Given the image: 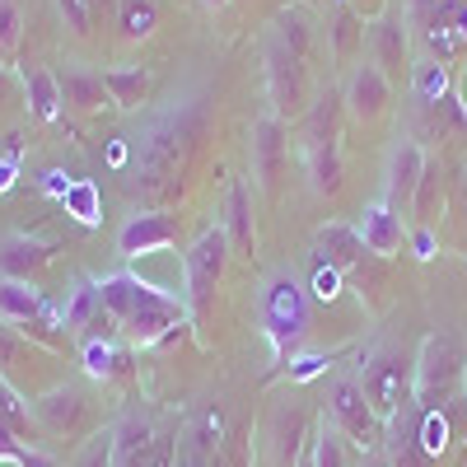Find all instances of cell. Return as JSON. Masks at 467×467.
Masks as SVG:
<instances>
[{"label":"cell","instance_id":"1","mask_svg":"<svg viewBox=\"0 0 467 467\" xmlns=\"http://www.w3.org/2000/svg\"><path fill=\"white\" fill-rule=\"evenodd\" d=\"M215 99L206 85H178L160 99V108L145 112V122L127 131V178L122 187L145 202H173L182 192V178L197 160V150L211 131Z\"/></svg>","mask_w":467,"mask_h":467},{"label":"cell","instance_id":"2","mask_svg":"<svg viewBox=\"0 0 467 467\" xmlns=\"http://www.w3.org/2000/svg\"><path fill=\"white\" fill-rule=\"evenodd\" d=\"M99 295H103L108 318L117 323V337L131 341V346H160L182 323H192L182 295L173 299L169 290L140 281L136 271H112V276H103L99 281Z\"/></svg>","mask_w":467,"mask_h":467},{"label":"cell","instance_id":"3","mask_svg":"<svg viewBox=\"0 0 467 467\" xmlns=\"http://www.w3.org/2000/svg\"><path fill=\"white\" fill-rule=\"evenodd\" d=\"M341 117H346V103H341V89L332 85L299 117V150L308 164V187L318 197H332L341 187Z\"/></svg>","mask_w":467,"mask_h":467},{"label":"cell","instance_id":"4","mask_svg":"<svg viewBox=\"0 0 467 467\" xmlns=\"http://www.w3.org/2000/svg\"><path fill=\"white\" fill-rule=\"evenodd\" d=\"M314 57L295 52L276 28H262V75H266V99L281 122H299L314 103Z\"/></svg>","mask_w":467,"mask_h":467},{"label":"cell","instance_id":"5","mask_svg":"<svg viewBox=\"0 0 467 467\" xmlns=\"http://www.w3.org/2000/svg\"><path fill=\"white\" fill-rule=\"evenodd\" d=\"M257 323H262V337L271 341L276 369H285V360H295V350L308 332V290L295 281V271L266 276L257 295Z\"/></svg>","mask_w":467,"mask_h":467},{"label":"cell","instance_id":"6","mask_svg":"<svg viewBox=\"0 0 467 467\" xmlns=\"http://www.w3.org/2000/svg\"><path fill=\"white\" fill-rule=\"evenodd\" d=\"M356 379L365 388V402L374 407V416L388 425L402 407L416 402V356H407L402 346H388V341H374L360 365H356Z\"/></svg>","mask_w":467,"mask_h":467},{"label":"cell","instance_id":"7","mask_svg":"<svg viewBox=\"0 0 467 467\" xmlns=\"http://www.w3.org/2000/svg\"><path fill=\"white\" fill-rule=\"evenodd\" d=\"M229 253H234L229 234L220 224H206L182 253V304H187V318L197 327L211 318V304H215V290L224 281Z\"/></svg>","mask_w":467,"mask_h":467},{"label":"cell","instance_id":"8","mask_svg":"<svg viewBox=\"0 0 467 467\" xmlns=\"http://www.w3.org/2000/svg\"><path fill=\"white\" fill-rule=\"evenodd\" d=\"M462 346L449 332H431L416 350V407L420 411H444L453 407L458 388H462Z\"/></svg>","mask_w":467,"mask_h":467},{"label":"cell","instance_id":"9","mask_svg":"<svg viewBox=\"0 0 467 467\" xmlns=\"http://www.w3.org/2000/svg\"><path fill=\"white\" fill-rule=\"evenodd\" d=\"M323 416H327V420H332L337 431H341L350 444H356L365 458H369V453H383V420H379V416H374V407L365 402V388H360L356 369L341 374V379L332 383Z\"/></svg>","mask_w":467,"mask_h":467},{"label":"cell","instance_id":"10","mask_svg":"<svg viewBox=\"0 0 467 467\" xmlns=\"http://www.w3.org/2000/svg\"><path fill=\"white\" fill-rule=\"evenodd\" d=\"M89 420H94V398L85 383H57L43 398H33V425L43 440H80Z\"/></svg>","mask_w":467,"mask_h":467},{"label":"cell","instance_id":"11","mask_svg":"<svg viewBox=\"0 0 467 467\" xmlns=\"http://www.w3.org/2000/svg\"><path fill=\"white\" fill-rule=\"evenodd\" d=\"M425 164H431L425 145H420L411 131H402V136L393 140V150H388V164H383V202L393 206V211L411 215L416 187H420V178H425Z\"/></svg>","mask_w":467,"mask_h":467},{"label":"cell","instance_id":"12","mask_svg":"<svg viewBox=\"0 0 467 467\" xmlns=\"http://www.w3.org/2000/svg\"><path fill=\"white\" fill-rule=\"evenodd\" d=\"M285 164H290V122H281L276 112H262L253 122V178L266 197L281 192Z\"/></svg>","mask_w":467,"mask_h":467},{"label":"cell","instance_id":"13","mask_svg":"<svg viewBox=\"0 0 467 467\" xmlns=\"http://www.w3.org/2000/svg\"><path fill=\"white\" fill-rule=\"evenodd\" d=\"M407 43H411V24H407V15L388 5V10L374 15L369 28H365V61H374V66L388 75V80H402V70H411V61H407Z\"/></svg>","mask_w":467,"mask_h":467},{"label":"cell","instance_id":"14","mask_svg":"<svg viewBox=\"0 0 467 467\" xmlns=\"http://www.w3.org/2000/svg\"><path fill=\"white\" fill-rule=\"evenodd\" d=\"M341 103H346V117L356 122H379L393 108V80L374 66V61H356L346 70V85H341Z\"/></svg>","mask_w":467,"mask_h":467},{"label":"cell","instance_id":"15","mask_svg":"<svg viewBox=\"0 0 467 467\" xmlns=\"http://www.w3.org/2000/svg\"><path fill=\"white\" fill-rule=\"evenodd\" d=\"M182 234V215H169V211H136L122 229H117V257H150V253H164L178 244Z\"/></svg>","mask_w":467,"mask_h":467},{"label":"cell","instance_id":"16","mask_svg":"<svg viewBox=\"0 0 467 467\" xmlns=\"http://www.w3.org/2000/svg\"><path fill=\"white\" fill-rule=\"evenodd\" d=\"M314 253H318V266H332L341 281L369 257V248H365V239H360V229L346 224V220H327V224L314 229Z\"/></svg>","mask_w":467,"mask_h":467},{"label":"cell","instance_id":"17","mask_svg":"<svg viewBox=\"0 0 467 467\" xmlns=\"http://www.w3.org/2000/svg\"><path fill=\"white\" fill-rule=\"evenodd\" d=\"M356 229H360V239H365V248L374 253V257H393L402 244H407V220H402V211H393L383 197L379 202H369L365 211H360V220H356Z\"/></svg>","mask_w":467,"mask_h":467},{"label":"cell","instance_id":"18","mask_svg":"<svg viewBox=\"0 0 467 467\" xmlns=\"http://www.w3.org/2000/svg\"><path fill=\"white\" fill-rule=\"evenodd\" d=\"M80 360H85V374L94 383H117V379H131L136 374V346L131 341H108V337H94V341H80Z\"/></svg>","mask_w":467,"mask_h":467},{"label":"cell","instance_id":"19","mask_svg":"<svg viewBox=\"0 0 467 467\" xmlns=\"http://www.w3.org/2000/svg\"><path fill=\"white\" fill-rule=\"evenodd\" d=\"M57 80H61V108L75 112V117H89V112H103L108 99V85H103V70H89V66H66L57 70Z\"/></svg>","mask_w":467,"mask_h":467},{"label":"cell","instance_id":"20","mask_svg":"<svg viewBox=\"0 0 467 467\" xmlns=\"http://www.w3.org/2000/svg\"><path fill=\"white\" fill-rule=\"evenodd\" d=\"M365 28H369V19L360 10H350L346 0H337L327 10V43H332L337 66H356L365 57Z\"/></svg>","mask_w":467,"mask_h":467},{"label":"cell","instance_id":"21","mask_svg":"<svg viewBox=\"0 0 467 467\" xmlns=\"http://www.w3.org/2000/svg\"><path fill=\"white\" fill-rule=\"evenodd\" d=\"M304 453H308V467H360L365 462V453L350 444L327 416L314 420V435H308V449Z\"/></svg>","mask_w":467,"mask_h":467},{"label":"cell","instance_id":"22","mask_svg":"<svg viewBox=\"0 0 467 467\" xmlns=\"http://www.w3.org/2000/svg\"><path fill=\"white\" fill-rule=\"evenodd\" d=\"M314 435L308 431V416L299 411V407H281L276 416H271V462L276 467H295L299 458H304V440Z\"/></svg>","mask_w":467,"mask_h":467},{"label":"cell","instance_id":"23","mask_svg":"<svg viewBox=\"0 0 467 467\" xmlns=\"http://www.w3.org/2000/svg\"><path fill=\"white\" fill-rule=\"evenodd\" d=\"M103 85H108L112 108H122V112H140V108L150 103L154 75H150V66H108V70H103Z\"/></svg>","mask_w":467,"mask_h":467},{"label":"cell","instance_id":"24","mask_svg":"<svg viewBox=\"0 0 467 467\" xmlns=\"http://www.w3.org/2000/svg\"><path fill=\"white\" fill-rule=\"evenodd\" d=\"M19 85H24V103H28V112L37 117V122H57V117L66 112L61 108V80H57V70L24 66L19 70Z\"/></svg>","mask_w":467,"mask_h":467},{"label":"cell","instance_id":"25","mask_svg":"<svg viewBox=\"0 0 467 467\" xmlns=\"http://www.w3.org/2000/svg\"><path fill=\"white\" fill-rule=\"evenodd\" d=\"M52 257H57V244H43V239H5V244H0V276L28 281L33 271H43Z\"/></svg>","mask_w":467,"mask_h":467},{"label":"cell","instance_id":"26","mask_svg":"<svg viewBox=\"0 0 467 467\" xmlns=\"http://www.w3.org/2000/svg\"><path fill=\"white\" fill-rule=\"evenodd\" d=\"M47 314V299L37 295L28 281H10L0 276V323L5 327H28L33 318Z\"/></svg>","mask_w":467,"mask_h":467},{"label":"cell","instance_id":"27","mask_svg":"<svg viewBox=\"0 0 467 467\" xmlns=\"http://www.w3.org/2000/svg\"><path fill=\"white\" fill-rule=\"evenodd\" d=\"M220 229L229 234V248L234 253L253 257V244H257V234H253V197H248V187L239 178L229 182V206H224V224Z\"/></svg>","mask_w":467,"mask_h":467},{"label":"cell","instance_id":"28","mask_svg":"<svg viewBox=\"0 0 467 467\" xmlns=\"http://www.w3.org/2000/svg\"><path fill=\"white\" fill-rule=\"evenodd\" d=\"M112 24H117L122 43H145V37H154V28H160V0H117Z\"/></svg>","mask_w":467,"mask_h":467},{"label":"cell","instance_id":"29","mask_svg":"<svg viewBox=\"0 0 467 467\" xmlns=\"http://www.w3.org/2000/svg\"><path fill=\"white\" fill-rule=\"evenodd\" d=\"M407 75H411V103H444L453 94L449 66L435 61V57H416Z\"/></svg>","mask_w":467,"mask_h":467},{"label":"cell","instance_id":"30","mask_svg":"<svg viewBox=\"0 0 467 467\" xmlns=\"http://www.w3.org/2000/svg\"><path fill=\"white\" fill-rule=\"evenodd\" d=\"M440 206H444V169H440V160H431V164H425V178H420V187H416V206H411V220H416V224H425V229H435V220H440Z\"/></svg>","mask_w":467,"mask_h":467},{"label":"cell","instance_id":"31","mask_svg":"<svg viewBox=\"0 0 467 467\" xmlns=\"http://www.w3.org/2000/svg\"><path fill=\"white\" fill-rule=\"evenodd\" d=\"M0 425L15 431V435H28L33 444H43V440H37V425H33V407L19 398V388L5 374H0Z\"/></svg>","mask_w":467,"mask_h":467},{"label":"cell","instance_id":"32","mask_svg":"<svg viewBox=\"0 0 467 467\" xmlns=\"http://www.w3.org/2000/svg\"><path fill=\"white\" fill-rule=\"evenodd\" d=\"M70 467H117V431H94L75 449Z\"/></svg>","mask_w":467,"mask_h":467},{"label":"cell","instance_id":"33","mask_svg":"<svg viewBox=\"0 0 467 467\" xmlns=\"http://www.w3.org/2000/svg\"><path fill=\"white\" fill-rule=\"evenodd\" d=\"M57 15L75 37H89L99 24V0H57Z\"/></svg>","mask_w":467,"mask_h":467},{"label":"cell","instance_id":"34","mask_svg":"<svg viewBox=\"0 0 467 467\" xmlns=\"http://www.w3.org/2000/svg\"><path fill=\"white\" fill-rule=\"evenodd\" d=\"M61 202H66V211L80 220V224H99V215H103V211H99V187H94V182H70Z\"/></svg>","mask_w":467,"mask_h":467},{"label":"cell","instance_id":"35","mask_svg":"<svg viewBox=\"0 0 467 467\" xmlns=\"http://www.w3.org/2000/svg\"><path fill=\"white\" fill-rule=\"evenodd\" d=\"M24 37V5L19 0H0V57H10Z\"/></svg>","mask_w":467,"mask_h":467},{"label":"cell","instance_id":"36","mask_svg":"<svg viewBox=\"0 0 467 467\" xmlns=\"http://www.w3.org/2000/svg\"><path fill=\"white\" fill-rule=\"evenodd\" d=\"M341 285H346V281L337 276V271H332V266H318V271H314V299H323V304H332V299L341 295Z\"/></svg>","mask_w":467,"mask_h":467},{"label":"cell","instance_id":"37","mask_svg":"<svg viewBox=\"0 0 467 467\" xmlns=\"http://www.w3.org/2000/svg\"><path fill=\"white\" fill-rule=\"evenodd\" d=\"M332 360H337V350H332V356H308V360H295V365H285V369H290V383H304V379L323 374Z\"/></svg>","mask_w":467,"mask_h":467},{"label":"cell","instance_id":"38","mask_svg":"<svg viewBox=\"0 0 467 467\" xmlns=\"http://www.w3.org/2000/svg\"><path fill=\"white\" fill-rule=\"evenodd\" d=\"M407 239H411V248H416V257H420V262H431V257L440 253V244H435V229H425V224L407 229Z\"/></svg>","mask_w":467,"mask_h":467},{"label":"cell","instance_id":"39","mask_svg":"<svg viewBox=\"0 0 467 467\" xmlns=\"http://www.w3.org/2000/svg\"><path fill=\"white\" fill-rule=\"evenodd\" d=\"M15 169H19V150L10 145L5 154H0V192H5V187L15 182Z\"/></svg>","mask_w":467,"mask_h":467},{"label":"cell","instance_id":"40","mask_svg":"<svg viewBox=\"0 0 467 467\" xmlns=\"http://www.w3.org/2000/svg\"><path fill=\"white\" fill-rule=\"evenodd\" d=\"M19 356H24V341H15V337L0 332V365H15Z\"/></svg>","mask_w":467,"mask_h":467},{"label":"cell","instance_id":"41","mask_svg":"<svg viewBox=\"0 0 467 467\" xmlns=\"http://www.w3.org/2000/svg\"><path fill=\"white\" fill-rule=\"evenodd\" d=\"M346 5H350V10H360L365 19H374V15H383V10H388L383 0H346Z\"/></svg>","mask_w":467,"mask_h":467},{"label":"cell","instance_id":"42","mask_svg":"<svg viewBox=\"0 0 467 467\" xmlns=\"http://www.w3.org/2000/svg\"><path fill=\"white\" fill-rule=\"evenodd\" d=\"M299 5H314V10H323V15H327V10L337 5V0H299Z\"/></svg>","mask_w":467,"mask_h":467},{"label":"cell","instance_id":"43","mask_svg":"<svg viewBox=\"0 0 467 467\" xmlns=\"http://www.w3.org/2000/svg\"><path fill=\"white\" fill-rule=\"evenodd\" d=\"M360 467H388V458H383V453H369V458H365Z\"/></svg>","mask_w":467,"mask_h":467},{"label":"cell","instance_id":"44","mask_svg":"<svg viewBox=\"0 0 467 467\" xmlns=\"http://www.w3.org/2000/svg\"><path fill=\"white\" fill-rule=\"evenodd\" d=\"M5 89H10V70L0 66V99H5Z\"/></svg>","mask_w":467,"mask_h":467},{"label":"cell","instance_id":"45","mask_svg":"<svg viewBox=\"0 0 467 467\" xmlns=\"http://www.w3.org/2000/svg\"><path fill=\"white\" fill-rule=\"evenodd\" d=\"M458 192H462V206H467V164H462V178H458Z\"/></svg>","mask_w":467,"mask_h":467},{"label":"cell","instance_id":"46","mask_svg":"<svg viewBox=\"0 0 467 467\" xmlns=\"http://www.w3.org/2000/svg\"><path fill=\"white\" fill-rule=\"evenodd\" d=\"M229 0H202V10H224Z\"/></svg>","mask_w":467,"mask_h":467},{"label":"cell","instance_id":"47","mask_svg":"<svg viewBox=\"0 0 467 467\" xmlns=\"http://www.w3.org/2000/svg\"><path fill=\"white\" fill-rule=\"evenodd\" d=\"M458 99H462V108H467V85H462V89H458Z\"/></svg>","mask_w":467,"mask_h":467},{"label":"cell","instance_id":"48","mask_svg":"<svg viewBox=\"0 0 467 467\" xmlns=\"http://www.w3.org/2000/svg\"><path fill=\"white\" fill-rule=\"evenodd\" d=\"M462 393H467V365H462Z\"/></svg>","mask_w":467,"mask_h":467},{"label":"cell","instance_id":"49","mask_svg":"<svg viewBox=\"0 0 467 467\" xmlns=\"http://www.w3.org/2000/svg\"><path fill=\"white\" fill-rule=\"evenodd\" d=\"M295 467H308V453H304V458H299V462H295Z\"/></svg>","mask_w":467,"mask_h":467},{"label":"cell","instance_id":"50","mask_svg":"<svg viewBox=\"0 0 467 467\" xmlns=\"http://www.w3.org/2000/svg\"><path fill=\"white\" fill-rule=\"evenodd\" d=\"M173 467H178V462H173ZM182 467H187V462H182Z\"/></svg>","mask_w":467,"mask_h":467}]
</instances>
